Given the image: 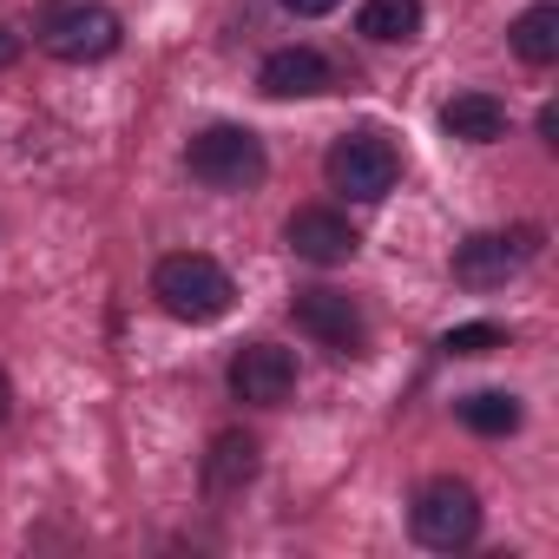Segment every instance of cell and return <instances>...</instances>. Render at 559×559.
<instances>
[{
    "label": "cell",
    "instance_id": "1",
    "mask_svg": "<svg viewBox=\"0 0 559 559\" xmlns=\"http://www.w3.org/2000/svg\"><path fill=\"white\" fill-rule=\"evenodd\" d=\"M152 297L165 317L178 323H217L230 304H237V284H230V270L204 250H178L152 270Z\"/></svg>",
    "mask_w": 559,
    "mask_h": 559
},
{
    "label": "cell",
    "instance_id": "2",
    "mask_svg": "<svg viewBox=\"0 0 559 559\" xmlns=\"http://www.w3.org/2000/svg\"><path fill=\"white\" fill-rule=\"evenodd\" d=\"M185 171H191L198 185H211V191H250V185L270 171V158H263V139H257L250 126H211V132L191 139Z\"/></svg>",
    "mask_w": 559,
    "mask_h": 559
},
{
    "label": "cell",
    "instance_id": "3",
    "mask_svg": "<svg viewBox=\"0 0 559 559\" xmlns=\"http://www.w3.org/2000/svg\"><path fill=\"white\" fill-rule=\"evenodd\" d=\"M323 171H330V191H343V198H356V204H376V198L395 191L402 158H395V145H389L382 132H349V139L330 145Z\"/></svg>",
    "mask_w": 559,
    "mask_h": 559
},
{
    "label": "cell",
    "instance_id": "4",
    "mask_svg": "<svg viewBox=\"0 0 559 559\" xmlns=\"http://www.w3.org/2000/svg\"><path fill=\"white\" fill-rule=\"evenodd\" d=\"M40 47L67 67H86V60H106L119 47V14L112 8H93V0H60L40 21Z\"/></svg>",
    "mask_w": 559,
    "mask_h": 559
},
{
    "label": "cell",
    "instance_id": "5",
    "mask_svg": "<svg viewBox=\"0 0 559 559\" xmlns=\"http://www.w3.org/2000/svg\"><path fill=\"white\" fill-rule=\"evenodd\" d=\"M408 520H415V539H421V546L454 552V546H467V539L480 533V493H474L467 480H428V487L415 493Z\"/></svg>",
    "mask_w": 559,
    "mask_h": 559
},
{
    "label": "cell",
    "instance_id": "6",
    "mask_svg": "<svg viewBox=\"0 0 559 559\" xmlns=\"http://www.w3.org/2000/svg\"><path fill=\"white\" fill-rule=\"evenodd\" d=\"M290 317H297L304 336H317V343L336 349V356H362V349H369V323H362V310H356L343 290H297Z\"/></svg>",
    "mask_w": 559,
    "mask_h": 559
},
{
    "label": "cell",
    "instance_id": "7",
    "mask_svg": "<svg viewBox=\"0 0 559 559\" xmlns=\"http://www.w3.org/2000/svg\"><path fill=\"white\" fill-rule=\"evenodd\" d=\"M230 395L237 402H257V408H276L297 395V356L276 349V343H243L230 356Z\"/></svg>",
    "mask_w": 559,
    "mask_h": 559
},
{
    "label": "cell",
    "instance_id": "8",
    "mask_svg": "<svg viewBox=\"0 0 559 559\" xmlns=\"http://www.w3.org/2000/svg\"><path fill=\"white\" fill-rule=\"evenodd\" d=\"M533 257V230H480V237H467L461 250H454V284H467V290H493V284H507V276L520 270Z\"/></svg>",
    "mask_w": 559,
    "mask_h": 559
},
{
    "label": "cell",
    "instance_id": "9",
    "mask_svg": "<svg viewBox=\"0 0 559 559\" xmlns=\"http://www.w3.org/2000/svg\"><path fill=\"white\" fill-rule=\"evenodd\" d=\"M284 237H290V250L304 257V263H349L356 257V224L343 217V211H330V204H310V211H297L290 224H284Z\"/></svg>",
    "mask_w": 559,
    "mask_h": 559
},
{
    "label": "cell",
    "instance_id": "10",
    "mask_svg": "<svg viewBox=\"0 0 559 559\" xmlns=\"http://www.w3.org/2000/svg\"><path fill=\"white\" fill-rule=\"evenodd\" d=\"M257 86H263L270 99H317V93H330V60L310 53V47H284V53L263 60Z\"/></svg>",
    "mask_w": 559,
    "mask_h": 559
},
{
    "label": "cell",
    "instance_id": "11",
    "mask_svg": "<svg viewBox=\"0 0 559 559\" xmlns=\"http://www.w3.org/2000/svg\"><path fill=\"white\" fill-rule=\"evenodd\" d=\"M441 132L461 139V145H493V139L507 132V106H500L493 93H454V99L441 106Z\"/></svg>",
    "mask_w": 559,
    "mask_h": 559
},
{
    "label": "cell",
    "instance_id": "12",
    "mask_svg": "<svg viewBox=\"0 0 559 559\" xmlns=\"http://www.w3.org/2000/svg\"><path fill=\"white\" fill-rule=\"evenodd\" d=\"M257 474V441L250 435H217L211 454H204V487L211 493H243Z\"/></svg>",
    "mask_w": 559,
    "mask_h": 559
},
{
    "label": "cell",
    "instance_id": "13",
    "mask_svg": "<svg viewBox=\"0 0 559 559\" xmlns=\"http://www.w3.org/2000/svg\"><path fill=\"white\" fill-rule=\"evenodd\" d=\"M369 40L382 47H402L421 34V0H362V21H356Z\"/></svg>",
    "mask_w": 559,
    "mask_h": 559
},
{
    "label": "cell",
    "instance_id": "14",
    "mask_svg": "<svg viewBox=\"0 0 559 559\" xmlns=\"http://www.w3.org/2000/svg\"><path fill=\"white\" fill-rule=\"evenodd\" d=\"M513 53H520L526 67H552V60H559V14H552V8H526V14L513 21Z\"/></svg>",
    "mask_w": 559,
    "mask_h": 559
},
{
    "label": "cell",
    "instance_id": "15",
    "mask_svg": "<svg viewBox=\"0 0 559 559\" xmlns=\"http://www.w3.org/2000/svg\"><path fill=\"white\" fill-rule=\"evenodd\" d=\"M461 421H467L474 435H513V428H520V402L500 395V389H480V395L461 402Z\"/></svg>",
    "mask_w": 559,
    "mask_h": 559
},
{
    "label": "cell",
    "instance_id": "16",
    "mask_svg": "<svg viewBox=\"0 0 559 559\" xmlns=\"http://www.w3.org/2000/svg\"><path fill=\"white\" fill-rule=\"evenodd\" d=\"M507 343V330L500 323H461V330H448L441 336V349L448 356H487V349H500Z\"/></svg>",
    "mask_w": 559,
    "mask_h": 559
},
{
    "label": "cell",
    "instance_id": "17",
    "mask_svg": "<svg viewBox=\"0 0 559 559\" xmlns=\"http://www.w3.org/2000/svg\"><path fill=\"white\" fill-rule=\"evenodd\" d=\"M284 8H290V14H304V21H317V14H336L343 0H284Z\"/></svg>",
    "mask_w": 559,
    "mask_h": 559
},
{
    "label": "cell",
    "instance_id": "18",
    "mask_svg": "<svg viewBox=\"0 0 559 559\" xmlns=\"http://www.w3.org/2000/svg\"><path fill=\"white\" fill-rule=\"evenodd\" d=\"M14 60H21V40H14L8 27H0V67H14Z\"/></svg>",
    "mask_w": 559,
    "mask_h": 559
},
{
    "label": "cell",
    "instance_id": "19",
    "mask_svg": "<svg viewBox=\"0 0 559 559\" xmlns=\"http://www.w3.org/2000/svg\"><path fill=\"white\" fill-rule=\"evenodd\" d=\"M8 402H14V389H8V376H0V421H8Z\"/></svg>",
    "mask_w": 559,
    "mask_h": 559
}]
</instances>
